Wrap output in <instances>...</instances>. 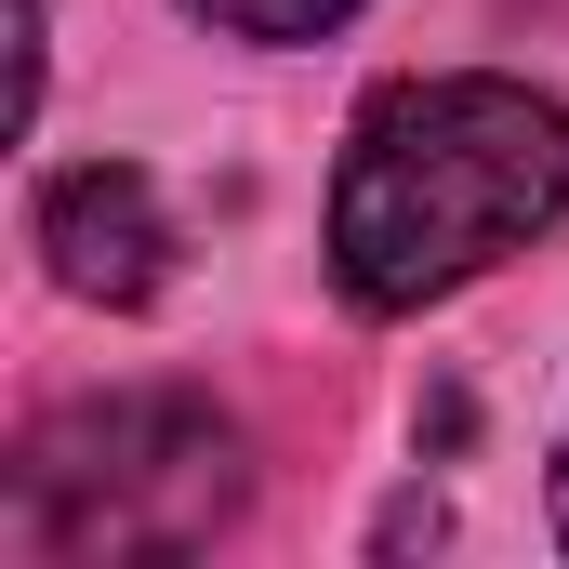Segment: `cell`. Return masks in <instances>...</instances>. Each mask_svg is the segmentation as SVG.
<instances>
[{"label":"cell","instance_id":"cell-1","mask_svg":"<svg viewBox=\"0 0 569 569\" xmlns=\"http://www.w3.org/2000/svg\"><path fill=\"white\" fill-rule=\"evenodd\" d=\"M543 226H569V107L490 67L385 80L331 159V279L358 318H425Z\"/></svg>","mask_w":569,"mask_h":569},{"label":"cell","instance_id":"cell-2","mask_svg":"<svg viewBox=\"0 0 569 569\" xmlns=\"http://www.w3.org/2000/svg\"><path fill=\"white\" fill-rule=\"evenodd\" d=\"M252 503V450L186 385H120L40 411L0 477V557L13 569H107V557H199Z\"/></svg>","mask_w":569,"mask_h":569},{"label":"cell","instance_id":"cell-4","mask_svg":"<svg viewBox=\"0 0 569 569\" xmlns=\"http://www.w3.org/2000/svg\"><path fill=\"white\" fill-rule=\"evenodd\" d=\"M199 27H226V40H331L358 0H186Z\"/></svg>","mask_w":569,"mask_h":569},{"label":"cell","instance_id":"cell-5","mask_svg":"<svg viewBox=\"0 0 569 569\" xmlns=\"http://www.w3.org/2000/svg\"><path fill=\"white\" fill-rule=\"evenodd\" d=\"M557 543H569V425H557Z\"/></svg>","mask_w":569,"mask_h":569},{"label":"cell","instance_id":"cell-3","mask_svg":"<svg viewBox=\"0 0 569 569\" xmlns=\"http://www.w3.org/2000/svg\"><path fill=\"white\" fill-rule=\"evenodd\" d=\"M27 239H40L53 291H80V305H159L172 291V212H159V186H146L133 159L53 172L40 212H27Z\"/></svg>","mask_w":569,"mask_h":569}]
</instances>
